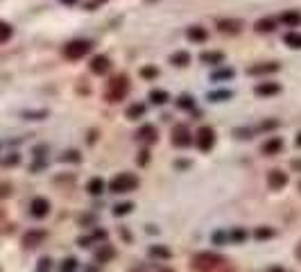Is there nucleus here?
<instances>
[{"label":"nucleus","instance_id":"f257e3e1","mask_svg":"<svg viewBox=\"0 0 301 272\" xmlns=\"http://www.w3.org/2000/svg\"><path fill=\"white\" fill-rule=\"evenodd\" d=\"M224 263V259L220 256V254L215 252H199L193 256V261H190V268L197 272H211L215 270V268H220Z\"/></svg>","mask_w":301,"mask_h":272},{"label":"nucleus","instance_id":"f03ea898","mask_svg":"<svg viewBox=\"0 0 301 272\" xmlns=\"http://www.w3.org/2000/svg\"><path fill=\"white\" fill-rule=\"evenodd\" d=\"M138 188V177L131 173H120L109 181V191L111 193H131Z\"/></svg>","mask_w":301,"mask_h":272},{"label":"nucleus","instance_id":"7ed1b4c3","mask_svg":"<svg viewBox=\"0 0 301 272\" xmlns=\"http://www.w3.org/2000/svg\"><path fill=\"white\" fill-rule=\"evenodd\" d=\"M127 91H129L127 75H116V77L109 82V87H106V100H109V102H120V100L127 95Z\"/></svg>","mask_w":301,"mask_h":272},{"label":"nucleus","instance_id":"20e7f679","mask_svg":"<svg viewBox=\"0 0 301 272\" xmlns=\"http://www.w3.org/2000/svg\"><path fill=\"white\" fill-rule=\"evenodd\" d=\"M195 143H197V147H199L202 152H211L213 145H215V129L209 127V125L199 127L197 134H195Z\"/></svg>","mask_w":301,"mask_h":272},{"label":"nucleus","instance_id":"39448f33","mask_svg":"<svg viewBox=\"0 0 301 272\" xmlns=\"http://www.w3.org/2000/svg\"><path fill=\"white\" fill-rule=\"evenodd\" d=\"M91 53V43L89 41H82V39H77V41H71L68 46L64 48V54H66V59H82L84 54H89Z\"/></svg>","mask_w":301,"mask_h":272},{"label":"nucleus","instance_id":"423d86ee","mask_svg":"<svg viewBox=\"0 0 301 272\" xmlns=\"http://www.w3.org/2000/svg\"><path fill=\"white\" fill-rule=\"evenodd\" d=\"M190 143H193V134H190V129L186 125H177L172 129V145L188 147Z\"/></svg>","mask_w":301,"mask_h":272},{"label":"nucleus","instance_id":"0eeeda50","mask_svg":"<svg viewBox=\"0 0 301 272\" xmlns=\"http://www.w3.org/2000/svg\"><path fill=\"white\" fill-rule=\"evenodd\" d=\"M267 186L272 191H281L288 186V175L283 173V170H269L267 173Z\"/></svg>","mask_w":301,"mask_h":272},{"label":"nucleus","instance_id":"6e6552de","mask_svg":"<svg viewBox=\"0 0 301 272\" xmlns=\"http://www.w3.org/2000/svg\"><path fill=\"white\" fill-rule=\"evenodd\" d=\"M136 139L141 141V143H145V145H152V143H157L159 139V132L154 125H143L141 129L136 132Z\"/></svg>","mask_w":301,"mask_h":272},{"label":"nucleus","instance_id":"1a4fd4ad","mask_svg":"<svg viewBox=\"0 0 301 272\" xmlns=\"http://www.w3.org/2000/svg\"><path fill=\"white\" fill-rule=\"evenodd\" d=\"M30 213H32L34 218H46L48 213H50V202L46 198H34L32 204H30Z\"/></svg>","mask_w":301,"mask_h":272},{"label":"nucleus","instance_id":"9d476101","mask_svg":"<svg viewBox=\"0 0 301 272\" xmlns=\"http://www.w3.org/2000/svg\"><path fill=\"white\" fill-rule=\"evenodd\" d=\"M283 150V139H279V136H272V139H267L265 143H263L261 152L265 154V157H274V154H279Z\"/></svg>","mask_w":301,"mask_h":272},{"label":"nucleus","instance_id":"9b49d317","mask_svg":"<svg viewBox=\"0 0 301 272\" xmlns=\"http://www.w3.org/2000/svg\"><path fill=\"white\" fill-rule=\"evenodd\" d=\"M46 236L48 234L43 232V229H32V232H27L25 236H23V245L25 247H36V245H41V243L46 240Z\"/></svg>","mask_w":301,"mask_h":272},{"label":"nucleus","instance_id":"f8f14e48","mask_svg":"<svg viewBox=\"0 0 301 272\" xmlns=\"http://www.w3.org/2000/svg\"><path fill=\"white\" fill-rule=\"evenodd\" d=\"M109 68H111V61H109V57H105V54H98V57H93L91 71H93L95 75H105Z\"/></svg>","mask_w":301,"mask_h":272},{"label":"nucleus","instance_id":"ddd939ff","mask_svg":"<svg viewBox=\"0 0 301 272\" xmlns=\"http://www.w3.org/2000/svg\"><path fill=\"white\" fill-rule=\"evenodd\" d=\"M276 93H281V87L276 84V82H263L256 87V95H261V98H267V95H276Z\"/></svg>","mask_w":301,"mask_h":272},{"label":"nucleus","instance_id":"4468645a","mask_svg":"<svg viewBox=\"0 0 301 272\" xmlns=\"http://www.w3.org/2000/svg\"><path fill=\"white\" fill-rule=\"evenodd\" d=\"M279 64H274V61H272V64H258V66H251L249 68V75H267V73H276V71H279Z\"/></svg>","mask_w":301,"mask_h":272},{"label":"nucleus","instance_id":"2eb2a0df","mask_svg":"<svg viewBox=\"0 0 301 272\" xmlns=\"http://www.w3.org/2000/svg\"><path fill=\"white\" fill-rule=\"evenodd\" d=\"M113 256H116V250H113L111 245H102L98 252H95V261H98V263H109Z\"/></svg>","mask_w":301,"mask_h":272},{"label":"nucleus","instance_id":"dca6fc26","mask_svg":"<svg viewBox=\"0 0 301 272\" xmlns=\"http://www.w3.org/2000/svg\"><path fill=\"white\" fill-rule=\"evenodd\" d=\"M105 188H106V184H105V180H102V177H93V180L86 184V191L91 193V195H102V193H105Z\"/></svg>","mask_w":301,"mask_h":272},{"label":"nucleus","instance_id":"f3484780","mask_svg":"<svg viewBox=\"0 0 301 272\" xmlns=\"http://www.w3.org/2000/svg\"><path fill=\"white\" fill-rule=\"evenodd\" d=\"M281 23H283V25H288V27L301 25V14H297V12H285V14L281 16Z\"/></svg>","mask_w":301,"mask_h":272},{"label":"nucleus","instance_id":"a211bd4d","mask_svg":"<svg viewBox=\"0 0 301 272\" xmlns=\"http://www.w3.org/2000/svg\"><path fill=\"white\" fill-rule=\"evenodd\" d=\"M199 59H202L204 64H213V66H217V64H222V61H224V54L213 50V53H202V57H199Z\"/></svg>","mask_w":301,"mask_h":272},{"label":"nucleus","instance_id":"6ab92c4d","mask_svg":"<svg viewBox=\"0 0 301 272\" xmlns=\"http://www.w3.org/2000/svg\"><path fill=\"white\" fill-rule=\"evenodd\" d=\"M150 256H154V259H172V252L163 245H152L150 247Z\"/></svg>","mask_w":301,"mask_h":272},{"label":"nucleus","instance_id":"aec40b11","mask_svg":"<svg viewBox=\"0 0 301 272\" xmlns=\"http://www.w3.org/2000/svg\"><path fill=\"white\" fill-rule=\"evenodd\" d=\"M150 100L154 105H165V102L170 100V95H168V91H163V89H154V91H150Z\"/></svg>","mask_w":301,"mask_h":272},{"label":"nucleus","instance_id":"412c9836","mask_svg":"<svg viewBox=\"0 0 301 272\" xmlns=\"http://www.w3.org/2000/svg\"><path fill=\"white\" fill-rule=\"evenodd\" d=\"M188 39L190 41H197V43H202V41H206V30H204V27H199V25L190 27V30H188Z\"/></svg>","mask_w":301,"mask_h":272},{"label":"nucleus","instance_id":"4be33fe9","mask_svg":"<svg viewBox=\"0 0 301 272\" xmlns=\"http://www.w3.org/2000/svg\"><path fill=\"white\" fill-rule=\"evenodd\" d=\"M283 41H285V46L295 48V50H299L301 48V34L299 32H288L285 36H283Z\"/></svg>","mask_w":301,"mask_h":272},{"label":"nucleus","instance_id":"5701e85b","mask_svg":"<svg viewBox=\"0 0 301 272\" xmlns=\"http://www.w3.org/2000/svg\"><path fill=\"white\" fill-rule=\"evenodd\" d=\"M170 61L175 64V66H188V64H190V54L183 53V50H179V53H175L170 57Z\"/></svg>","mask_w":301,"mask_h":272},{"label":"nucleus","instance_id":"b1692460","mask_svg":"<svg viewBox=\"0 0 301 272\" xmlns=\"http://www.w3.org/2000/svg\"><path fill=\"white\" fill-rule=\"evenodd\" d=\"M229 234V243H242V240H247V232L245 229H240V227H236V229H231Z\"/></svg>","mask_w":301,"mask_h":272},{"label":"nucleus","instance_id":"393cba45","mask_svg":"<svg viewBox=\"0 0 301 272\" xmlns=\"http://www.w3.org/2000/svg\"><path fill=\"white\" fill-rule=\"evenodd\" d=\"M233 75H236V71H233V68H222V71H215L211 77H213V82H220V80H231Z\"/></svg>","mask_w":301,"mask_h":272},{"label":"nucleus","instance_id":"a878e982","mask_svg":"<svg viewBox=\"0 0 301 272\" xmlns=\"http://www.w3.org/2000/svg\"><path fill=\"white\" fill-rule=\"evenodd\" d=\"M143 113H145V105H131L129 109H127V118L136 120V118H141Z\"/></svg>","mask_w":301,"mask_h":272},{"label":"nucleus","instance_id":"bb28decb","mask_svg":"<svg viewBox=\"0 0 301 272\" xmlns=\"http://www.w3.org/2000/svg\"><path fill=\"white\" fill-rule=\"evenodd\" d=\"M131 209H134V204H131V202L116 204V206H113V216H116V218H120V216H127V213H131Z\"/></svg>","mask_w":301,"mask_h":272},{"label":"nucleus","instance_id":"cd10ccee","mask_svg":"<svg viewBox=\"0 0 301 272\" xmlns=\"http://www.w3.org/2000/svg\"><path fill=\"white\" fill-rule=\"evenodd\" d=\"M9 39H12V25L0 20V43H7Z\"/></svg>","mask_w":301,"mask_h":272},{"label":"nucleus","instance_id":"c85d7f7f","mask_svg":"<svg viewBox=\"0 0 301 272\" xmlns=\"http://www.w3.org/2000/svg\"><path fill=\"white\" fill-rule=\"evenodd\" d=\"M233 98V93L231 91H213L209 93V100H213V102H224V100Z\"/></svg>","mask_w":301,"mask_h":272},{"label":"nucleus","instance_id":"c756f323","mask_svg":"<svg viewBox=\"0 0 301 272\" xmlns=\"http://www.w3.org/2000/svg\"><path fill=\"white\" fill-rule=\"evenodd\" d=\"M254 236L258 240H267V238H272V236H274V229H272V227H258Z\"/></svg>","mask_w":301,"mask_h":272},{"label":"nucleus","instance_id":"7c9ffc66","mask_svg":"<svg viewBox=\"0 0 301 272\" xmlns=\"http://www.w3.org/2000/svg\"><path fill=\"white\" fill-rule=\"evenodd\" d=\"M256 30H258V32H272V30H274V20L272 18L258 20V23H256Z\"/></svg>","mask_w":301,"mask_h":272},{"label":"nucleus","instance_id":"2f4dec72","mask_svg":"<svg viewBox=\"0 0 301 272\" xmlns=\"http://www.w3.org/2000/svg\"><path fill=\"white\" fill-rule=\"evenodd\" d=\"M59 159L64 161V163H66V161H72V163H79V161H82V157H79V152H77V150H68V152H64V154H61Z\"/></svg>","mask_w":301,"mask_h":272},{"label":"nucleus","instance_id":"473e14b6","mask_svg":"<svg viewBox=\"0 0 301 272\" xmlns=\"http://www.w3.org/2000/svg\"><path fill=\"white\" fill-rule=\"evenodd\" d=\"M177 107H181V109H195V100L190 98V95H181L177 100Z\"/></svg>","mask_w":301,"mask_h":272},{"label":"nucleus","instance_id":"72a5a7b5","mask_svg":"<svg viewBox=\"0 0 301 272\" xmlns=\"http://www.w3.org/2000/svg\"><path fill=\"white\" fill-rule=\"evenodd\" d=\"M75 268H77V261L72 259H64V263L59 266V272H75Z\"/></svg>","mask_w":301,"mask_h":272},{"label":"nucleus","instance_id":"f704fd0d","mask_svg":"<svg viewBox=\"0 0 301 272\" xmlns=\"http://www.w3.org/2000/svg\"><path fill=\"white\" fill-rule=\"evenodd\" d=\"M238 25H240V23H236V20H229V23H227V20H222V23H220V30H222V32H238Z\"/></svg>","mask_w":301,"mask_h":272},{"label":"nucleus","instance_id":"c9c22d12","mask_svg":"<svg viewBox=\"0 0 301 272\" xmlns=\"http://www.w3.org/2000/svg\"><path fill=\"white\" fill-rule=\"evenodd\" d=\"M50 268H53V261L46 256V259L39 261V268H36V272H50Z\"/></svg>","mask_w":301,"mask_h":272},{"label":"nucleus","instance_id":"e433bc0d","mask_svg":"<svg viewBox=\"0 0 301 272\" xmlns=\"http://www.w3.org/2000/svg\"><path fill=\"white\" fill-rule=\"evenodd\" d=\"M20 161L18 154H12V157H7V159H2V166H16Z\"/></svg>","mask_w":301,"mask_h":272},{"label":"nucleus","instance_id":"4c0bfd02","mask_svg":"<svg viewBox=\"0 0 301 272\" xmlns=\"http://www.w3.org/2000/svg\"><path fill=\"white\" fill-rule=\"evenodd\" d=\"M213 240H215V243H229V234L217 232V234H213Z\"/></svg>","mask_w":301,"mask_h":272},{"label":"nucleus","instance_id":"58836bf2","mask_svg":"<svg viewBox=\"0 0 301 272\" xmlns=\"http://www.w3.org/2000/svg\"><path fill=\"white\" fill-rule=\"evenodd\" d=\"M238 139H251V129H236Z\"/></svg>","mask_w":301,"mask_h":272},{"label":"nucleus","instance_id":"ea45409f","mask_svg":"<svg viewBox=\"0 0 301 272\" xmlns=\"http://www.w3.org/2000/svg\"><path fill=\"white\" fill-rule=\"evenodd\" d=\"M159 71L157 68H143V77H157Z\"/></svg>","mask_w":301,"mask_h":272},{"label":"nucleus","instance_id":"a19ab883","mask_svg":"<svg viewBox=\"0 0 301 272\" xmlns=\"http://www.w3.org/2000/svg\"><path fill=\"white\" fill-rule=\"evenodd\" d=\"M276 125H279L276 120H267V123H263V125H261V129H263V132H265V129H274Z\"/></svg>","mask_w":301,"mask_h":272},{"label":"nucleus","instance_id":"79ce46f5","mask_svg":"<svg viewBox=\"0 0 301 272\" xmlns=\"http://www.w3.org/2000/svg\"><path fill=\"white\" fill-rule=\"evenodd\" d=\"M9 195V186H0V198H7Z\"/></svg>","mask_w":301,"mask_h":272},{"label":"nucleus","instance_id":"37998d69","mask_svg":"<svg viewBox=\"0 0 301 272\" xmlns=\"http://www.w3.org/2000/svg\"><path fill=\"white\" fill-rule=\"evenodd\" d=\"M292 168H295V170H299V173H301V159H292Z\"/></svg>","mask_w":301,"mask_h":272},{"label":"nucleus","instance_id":"c03bdc74","mask_svg":"<svg viewBox=\"0 0 301 272\" xmlns=\"http://www.w3.org/2000/svg\"><path fill=\"white\" fill-rule=\"evenodd\" d=\"M267 272H285L281 266H272V268H267Z\"/></svg>","mask_w":301,"mask_h":272},{"label":"nucleus","instance_id":"a18cd8bd","mask_svg":"<svg viewBox=\"0 0 301 272\" xmlns=\"http://www.w3.org/2000/svg\"><path fill=\"white\" fill-rule=\"evenodd\" d=\"M141 163H147V152H141Z\"/></svg>","mask_w":301,"mask_h":272},{"label":"nucleus","instance_id":"49530a36","mask_svg":"<svg viewBox=\"0 0 301 272\" xmlns=\"http://www.w3.org/2000/svg\"><path fill=\"white\" fill-rule=\"evenodd\" d=\"M295 143H297V147H301V132L297 134V139H295Z\"/></svg>","mask_w":301,"mask_h":272},{"label":"nucleus","instance_id":"de8ad7c7","mask_svg":"<svg viewBox=\"0 0 301 272\" xmlns=\"http://www.w3.org/2000/svg\"><path fill=\"white\" fill-rule=\"evenodd\" d=\"M61 2H64V5H75L77 0H61Z\"/></svg>","mask_w":301,"mask_h":272},{"label":"nucleus","instance_id":"09e8293b","mask_svg":"<svg viewBox=\"0 0 301 272\" xmlns=\"http://www.w3.org/2000/svg\"><path fill=\"white\" fill-rule=\"evenodd\" d=\"M297 256L301 259V243H299V247H297Z\"/></svg>","mask_w":301,"mask_h":272},{"label":"nucleus","instance_id":"8fccbe9b","mask_svg":"<svg viewBox=\"0 0 301 272\" xmlns=\"http://www.w3.org/2000/svg\"><path fill=\"white\" fill-rule=\"evenodd\" d=\"M161 272H175V270H161Z\"/></svg>","mask_w":301,"mask_h":272}]
</instances>
